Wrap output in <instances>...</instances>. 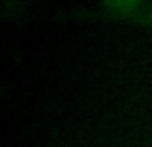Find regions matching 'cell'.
<instances>
[{
	"mask_svg": "<svg viewBox=\"0 0 152 147\" xmlns=\"http://www.w3.org/2000/svg\"><path fill=\"white\" fill-rule=\"evenodd\" d=\"M103 7L115 16H134L145 11L147 0H101Z\"/></svg>",
	"mask_w": 152,
	"mask_h": 147,
	"instance_id": "1",
	"label": "cell"
},
{
	"mask_svg": "<svg viewBox=\"0 0 152 147\" xmlns=\"http://www.w3.org/2000/svg\"><path fill=\"white\" fill-rule=\"evenodd\" d=\"M143 16H145V20H147V23L152 25V5H149V7L143 11Z\"/></svg>",
	"mask_w": 152,
	"mask_h": 147,
	"instance_id": "2",
	"label": "cell"
}]
</instances>
